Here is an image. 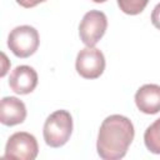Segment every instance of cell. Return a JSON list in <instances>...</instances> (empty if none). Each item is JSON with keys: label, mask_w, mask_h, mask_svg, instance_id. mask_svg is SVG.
Returning <instances> with one entry per match:
<instances>
[{"label": "cell", "mask_w": 160, "mask_h": 160, "mask_svg": "<svg viewBox=\"0 0 160 160\" xmlns=\"http://www.w3.org/2000/svg\"><path fill=\"white\" fill-rule=\"evenodd\" d=\"M76 71L84 79H98L105 70V56L96 48H84L78 52Z\"/></svg>", "instance_id": "obj_6"}, {"label": "cell", "mask_w": 160, "mask_h": 160, "mask_svg": "<svg viewBox=\"0 0 160 160\" xmlns=\"http://www.w3.org/2000/svg\"><path fill=\"white\" fill-rule=\"evenodd\" d=\"M149 0H118L120 10L128 15L140 14L148 5Z\"/></svg>", "instance_id": "obj_11"}, {"label": "cell", "mask_w": 160, "mask_h": 160, "mask_svg": "<svg viewBox=\"0 0 160 160\" xmlns=\"http://www.w3.org/2000/svg\"><path fill=\"white\" fill-rule=\"evenodd\" d=\"M151 22L152 25L160 30V2L152 9V12H151Z\"/></svg>", "instance_id": "obj_12"}, {"label": "cell", "mask_w": 160, "mask_h": 160, "mask_svg": "<svg viewBox=\"0 0 160 160\" xmlns=\"http://www.w3.org/2000/svg\"><path fill=\"white\" fill-rule=\"evenodd\" d=\"M135 130L130 119L122 115H110L100 125L96 150L104 160H119L128 152L134 140Z\"/></svg>", "instance_id": "obj_1"}, {"label": "cell", "mask_w": 160, "mask_h": 160, "mask_svg": "<svg viewBox=\"0 0 160 160\" xmlns=\"http://www.w3.org/2000/svg\"><path fill=\"white\" fill-rule=\"evenodd\" d=\"M108 28V18L100 10L88 11L79 25V35L81 41L89 46L94 48L98 41L104 36Z\"/></svg>", "instance_id": "obj_5"}, {"label": "cell", "mask_w": 160, "mask_h": 160, "mask_svg": "<svg viewBox=\"0 0 160 160\" xmlns=\"http://www.w3.org/2000/svg\"><path fill=\"white\" fill-rule=\"evenodd\" d=\"M38 85V72L28 65L16 66L9 76L10 89L20 95L30 94Z\"/></svg>", "instance_id": "obj_7"}, {"label": "cell", "mask_w": 160, "mask_h": 160, "mask_svg": "<svg viewBox=\"0 0 160 160\" xmlns=\"http://www.w3.org/2000/svg\"><path fill=\"white\" fill-rule=\"evenodd\" d=\"M72 132V118L68 110H56L48 116L42 136L50 148H60L68 142Z\"/></svg>", "instance_id": "obj_2"}, {"label": "cell", "mask_w": 160, "mask_h": 160, "mask_svg": "<svg viewBox=\"0 0 160 160\" xmlns=\"http://www.w3.org/2000/svg\"><path fill=\"white\" fill-rule=\"evenodd\" d=\"M135 104L144 114H158L160 111V86L156 84H145L135 94Z\"/></svg>", "instance_id": "obj_9"}, {"label": "cell", "mask_w": 160, "mask_h": 160, "mask_svg": "<svg viewBox=\"0 0 160 160\" xmlns=\"http://www.w3.org/2000/svg\"><path fill=\"white\" fill-rule=\"evenodd\" d=\"M40 44L39 32L30 25L14 28L8 36V46L18 58H29L36 52Z\"/></svg>", "instance_id": "obj_3"}, {"label": "cell", "mask_w": 160, "mask_h": 160, "mask_svg": "<svg viewBox=\"0 0 160 160\" xmlns=\"http://www.w3.org/2000/svg\"><path fill=\"white\" fill-rule=\"evenodd\" d=\"M26 118L25 104L15 96H5L0 102V121L6 126L24 122Z\"/></svg>", "instance_id": "obj_8"}, {"label": "cell", "mask_w": 160, "mask_h": 160, "mask_svg": "<svg viewBox=\"0 0 160 160\" xmlns=\"http://www.w3.org/2000/svg\"><path fill=\"white\" fill-rule=\"evenodd\" d=\"M44 1H46V0H16V2L20 5V6H22V8H34V6H36L38 4H40V2H44Z\"/></svg>", "instance_id": "obj_13"}, {"label": "cell", "mask_w": 160, "mask_h": 160, "mask_svg": "<svg viewBox=\"0 0 160 160\" xmlns=\"http://www.w3.org/2000/svg\"><path fill=\"white\" fill-rule=\"evenodd\" d=\"M92 1H94V2H99V4H100V2H105L106 0H92Z\"/></svg>", "instance_id": "obj_14"}, {"label": "cell", "mask_w": 160, "mask_h": 160, "mask_svg": "<svg viewBox=\"0 0 160 160\" xmlns=\"http://www.w3.org/2000/svg\"><path fill=\"white\" fill-rule=\"evenodd\" d=\"M144 142L146 149L152 152L160 155V118L156 119L144 132Z\"/></svg>", "instance_id": "obj_10"}, {"label": "cell", "mask_w": 160, "mask_h": 160, "mask_svg": "<svg viewBox=\"0 0 160 160\" xmlns=\"http://www.w3.org/2000/svg\"><path fill=\"white\" fill-rule=\"evenodd\" d=\"M39 145L34 135L26 131L14 132L5 146V159L34 160L38 156Z\"/></svg>", "instance_id": "obj_4"}]
</instances>
